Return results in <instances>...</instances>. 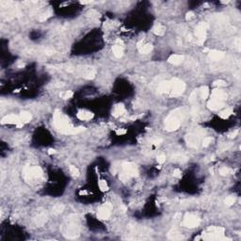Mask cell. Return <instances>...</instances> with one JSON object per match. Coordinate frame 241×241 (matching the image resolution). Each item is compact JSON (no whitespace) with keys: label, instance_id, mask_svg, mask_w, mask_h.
<instances>
[{"label":"cell","instance_id":"1","mask_svg":"<svg viewBox=\"0 0 241 241\" xmlns=\"http://www.w3.org/2000/svg\"><path fill=\"white\" fill-rule=\"evenodd\" d=\"M61 232L66 238L73 239L79 235L80 224L76 215L69 216L61 225Z\"/></svg>","mask_w":241,"mask_h":241},{"label":"cell","instance_id":"2","mask_svg":"<svg viewBox=\"0 0 241 241\" xmlns=\"http://www.w3.org/2000/svg\"><path fill=\"white\" fill-rule=\"evenodd\" d=\"M186 113L187 112L185 107L176 108L173 111H172L165 120V129L169 132L177 130L183 122Z\"/></svg>","mask_w":241,"mask_h":241},{"label":"cell","instance_id":"3","mask_svg":"<svg viewBox=\"0 0 241 241\" xmlns=\"http://www.w3.org/2000/svg\"><path fill=\"white\" fill-rule=\"evenodd\" d=\"M227 93L225 91L220 89H215L212 91L211 99L207 103V107L211 110H219L223 106L225 101L227 100Z\"/></svg>","mask_w":241,"mask_h":241},{"label":"cell","instance_id":"4","mask_svg":"<svg viewBox=\"0 0 241 241\" xmlns=\"http://www.w3.org/2000/svg\"><path fill=\"white\" fill-rule=\"evenodd\" d=\"M53 124L54 126L60 131L63 134L68 135L69 131L72 129V125L69 122V119L67 116H65L62 112H60L59 110H56L54 113V117H53Z\"/></svg>","mask_w":241,"mask_h":241},{"label":"cell","instance_id":"5","mask_svg":"<svg viewBox=\"0 0 241 241\" xmlns=\"http://www.w3.org/2000/svg\"><path fill=\"white\" fill-rule=\"evenodd\" d=\"M224 231L225 230L222 227L210 226L203 233L201 238L206 240H231L230 238L223 236Z\"/></svg>","mask_w":241,"mask_h":241},{"label":"cell","instance_id":"6","mask_svg":"<svg viewBox=\"0 0 241 241\" xmlns=\"http://www.w3.org/2000/svg\"><path fill=\"white\" fill-rule=\"evenodd\" d=\"M23 173L25 180L28 183L39 180L43 177V171L40 167H26Z\"/></svg>","mask_w":241,"mask_h":241},{"label":"cell","instance_id":"7","mask_svg":"<svg viewBox=\"0 0 241 241\" xmlns=\"http://www.w3.org/2000/svg\"><path fill=\"white\" fill-rule=\"evenodd\" d=\"M204 130L203 129H198L195 132L188 133L186 136V141L188 147L191 148H198L201 144V138L204 135Z\"/></svg>","mask_w":241,"mask_h":241},{"label":"cell","instance_id":"8","mask_svg":"<svg viewBox=\"0 0 241 241\" xmlns=\"http://www.w3.org/2000/svg\"><path fill=\"white\" fill-rule=\"evenodd\" d=\"M186 90V84L179 78H173L171 80V91L170 95L172 97H176L181 95Z\"/></svg>","mask_w":241,"mask_h":241},{"label":"cell","instance_id":"9","mask_svg":"<svg viewBox=\"0 0 241 241\" xmlns=\"http://www.w3.org/2000/svg\"><path fill=\"white\" fill-rule=\"evenodd\" d=\"M208 29V25L205 22L200 23L196 29H195V34L198 40V45H203L206 39V31Z\"/></svg>","mask_w":241,"mask_h":241},{"label":"cell","instance_id":"10","mask_svg":"<svg viewBox=\"0 0 241 241\" xmlns=\"http://www.w3.org/2000/svg\"><path fill=\"white\" fill-rule=\"evenodd\" d=\"M111 210H112V205L110 203H106L103 206H101L98 208L97 211V218L101 220H105L109 219L111 215Z\"/></svg>","mask_w":241,"mask_h":241},{"label":"cell","instance_id":"11","mask_svg":"<svg viewBox=\"0 0 241 241\" xmlns=\"http://www.w3.org/2000/svg\"><path fill=\"white\" fill-rule=\"evenodd\" d=\"M200 222H201L200 218L193 214H187L183 220L184 226H186L187 228H195V227L199 226Z\"/></svg>","mask_w":241,"mask_h":241},{"label":"cell","instance_id":"12","mask_svg":"<svg viewBox=\"0 0 241 241\" xmlns=\"http://www.w3.org/2000/svg\"><path fill=\"white\" fill-rule=\"evenodd\" d=\"M123 172L126 173L129 177H136L139 174V170L137 165L132 162H124L122 164Z\"/></svg>","mask_w":241,"mask_h":241},{"label":"cell","instance_id":"13","mask_svg":"<svg viewBox=\"0 0 241 241\" xmlns=\"http://www.w3.org/2000/svg\"><path fill=\"white\" fill-rule=\"evenodd\" d=\"M2 125H19V124H23L21 122V119L19 115H15V114H10L5 116L2 120H1Z\"/></svg>","mask_w":241,"mask_h":241},{"label":"cell","instance_id":"14","mask_svg":"<svg viewBox=\"0 0 241 241\" xmlns=\"http://www.w3.org/2000/svg\"><path fill=\"white\" fill-rule=\"evenodd\" d=\"M125 112H126V110H125V106L124 104H117L112 110V115L115 118H119V117H122Z\"/></svg>","mask_w":241,"mask_h":241},{"label":"cell","instance_id":"15","mask_svg":"<svg viewBox=\"0 0 241 241\" xmlns=\"http://www.w3.org/2000/svg\"><path fill=\"white\" fill-rule=\"evenodd\" d=\"M47 218H48V217H47L46 212L43 211V212H40V213L35 217L34 221H35L36 225H38V226H43V225H45V223L47 221Z\"/></svg>","mask_w":241,"mask_h":241},{"label":"cell","instance_id":"16","mask_svg":"<svg viewBox=\"0 0 241 241\" xmlns=\"http://www.w3.org/2000/svg\"><path fill=\"white\" fill-rule=\"evenodd\" d=\"M77 118L81 120H89L93 118L94 114L89 110H79L76 114Z\"/></svg>","mask_w":241,"mask_h":241},{"label":"cell","instance_id":"17","mask_svg":"<svg viewBox=\"0 0 241 241\" xmlns=\"http://www.w3.org/2000/svg\"><path fill=\"white\" fill-rule=\"evenodd\" d=\"M96 74V70L93 67H86L82 70V75L86 79H93Z\"/></svg>","mask_w":241,"mask_h":241},{"label":"cell","instance_id":"18","mask_svg":"<svg viewBox=\"0 0 241 241\" xmlns=\"http://www.w3.org/2000/svg\"><path fill=\"white\" fill-rule=\"evenodd\" d=\"M185 59V57L183 55H178V54H173L172 55L169 59H168V61L171 63V64H173V65H179L181 63H183Z\"/></svg>","mask_w":241,"mask_h":241},{"label":"cell","instance_id":"19","mask_svg":"<svg viewBox=\"0 0 241 241\" xmlns=\"http://www.w3.org/2000/svg\"><path fill=\"white\" fill-rule=\"evenodd\" d=\"M139 51L141 53V54H148L150 53L152 50H153V45L151 44H146V45H143L142 42H139L137 45Z\"/></svg>","mask_w":241,"mask_h":241},{"label":"cell","instance_id":"20","mask_svg":"<svg viewBox=\"0 0 241 241\" xmlns=\"http://www.w3.org/2000/svg\"><path fill=\"white\" fill-rule=\"evenodd\" d=\"M171 91V81H163L159 84L158 92L159 93H170Z\"/></svg>","mask_w":241,"mask_h":241},{"label":"cell","instance_id":"21","mask_svg":"<svg viewBox=\"0 0 241 241\" xmlns=\"http://www.w3.org/2000/svg\"><path fill=\"white\" fill-rule=\"evenodd\" d=\"M168 237L172 240H182L184 239V235L176 229H173V230H171L169 233H168Z\"/></svg>","mask_w":241,"mask_h":241},{"label":"cell","instance_id":"22","mask_svg":"<svg viewBox=\"0 0 241 241\" xmlns=\"http://www.w3.org/2000/svg\"><path fill=\"white\" fill-rule=\"evenodd\" d=\"M208 53H209V58L212 60H220L222 58H224V56H225L224 52L218 51V50H212V51H209Z\"/></svg>","mask_w":241,"mask_h":241},{"label":"cell","instance_id":"23","mask_svg":"<svg viewBox=\"0 0 241 241\" xmlns=\"http://www.w3.org/2000/svg\"><path fill=\"white\" fill-rule=\"evenodd\" d=\"M209 93H210V92H209V88L207 86L202 87L198 92V95L200 96V98H202L203 100H206V98H208Z\"/></svg>","mask_w":241,"mask_h":241},{"label":"cell","instance_id":"24","mask_svg":"<svg viewBox=\"0 0 241 241\" xmlns=\"http://www.w3.org/2000/svg\"><path fill=\"white\" fill-rule=\"evenodd\" d=\"M112 51H113V54L116 58L120 59L122 58L123 55H124V47L122 45H115L112 48Z\"/></svg>","mask_w":241,"mask_h":241},{"label":"cell","instance_id":"25","mask_svg":"<svg viewBox=\"0 0 241 241\" xmlns=\"http://www.w3.org/2000/svg\"><path fill=\"white\" fill-rule=\"evenodd\" d=\"M19 116H20V119H21V122L23 124L29 123L31 120V119H32V115L27 111H22Z\"/></svg>","mask_w":241,"mask_h":241},{"label":"cell","instance_id":"26","mask_svg":"<svg viewBox=\"0 0 241 241\" xmlns=\"http://www.w3.org/2000/svg\"><path fill=\"white\" fill-rule=\"evenodd\" d=\"M153 31H154V33L155 35H157V36H162V35H164V33H165V27H164L162 25H156V26L154 27Z\"/></svg>","mask_w":241,"mask_h":241},{"label":"cell","instance_id":"27","mask_svg":"<svg viewBox=\"0 0 241 241\" xmlns=\"http://www.w3.org/2000/svg\"><path fill=\"white\" fill-rule=\"evenodd\" d=\"M172 160L175 162H186L187 160V157L185 156L184 154H173L172 156Z\"/></svg>","mask_w":241,"mask_h":241},{"label":"cell","instance_id":"28","mask_svg":"<svg viewBox=\"0 0 241 241\" xmlns=\"http://www.w3.org/2000/svg\"><path fill=\"white\" fill-rule=\"evenodd\" d=\"M64 208H65V206L62 204H58V205L54 206L52 211H53V213L55 215H59V214H61L64 211Z\"/></svg>","mask_w":241,"mask_h":241},{"label":"cell","instance_id":"29","mask_svg":"<svg viewBox=\"0 0 241 241\" xmlns=\"http://www.w3.org/2000/svg\"><path fill=\"white\" fill-rule=\"evenodd\" d=\"M69 171H70L71 175H72L73 177H74V178L78 177L79 174H80L79 170H78L75 166H73V165H70V166H69Z\"/></svg>","mask_w":241,"mask_h":241},{"label":"cell","instance_id":"30","mask_svg":"<svg viewBox=\"0 0 241 241\" xmlns=\"http://www.w3.org/2000/svg\"><path fill=\"white\" fill-rule=\"evenodd\" d=\"M233 114V108H226L225 110H223V111H221L220 113V116L222 118V119H228L231 115Z\"/></svg>","mask_w":241,"mask_h":241},{"label":"cell","instance_id":"31","mask_svg":"<svg viewBox=\"0 0 241 241\" xmlns=\"http://www.w3.org/2000/svg\"><path fill=\"white\" fill-rule=\"evenodd\" d=\"M98 186H99L100 190L103 191V192H106V191L108 190V186H107V183H106V180H100L98 182Z\"/></svg>","mask_w":241,"mask_h":241},{"label":"cell","instance_id":"32","mask_svg":"<svg viewBox=\"0 0 241 241\" xmlns=\"http://www.w3.org/2000/svg\"><path fill=\"white\" fill-rule=\"evenodd\" d=\"M73 95V92L72 91H68V92H61V93L59 94V96H60L61 98L65 99V100L72 98Z\"/></svg>","mask_w":241,"mask_h":241},{"label":"cell","instance_id":"33","mask_svg":"<svg viewBox=\"0 0 241 241\" xmlns=\"http://www.w3.org/2000/svg\"><path fill=\"white\" fill-rule=\"evenodd\" d=\"M220 174L221 175V176H226V175H228L229 173H231L232 172V171L229 169V168H226V167H222V168H220Z\"/></svg>","mask_w":241,"mask_h":241},{"label":"cell","instance_id":"34","mask_svg":"<svg viewBox=\"0 0 241 241\" xmlns=\"http://www.w3.org/2000/svg\"><path fill=\"white\" fill-rule=\"evenodd\" d=\"M234 198L233 197V196H228L226 199H225V204H226V206H233L234 204Z\"/></svg>","mask_w":241,"mask_h":241},{"label":"cell","instance_id":"35","mask_svg":"<svg viewBox=\"0 0 241 241\" xmlns=\"http://www.w3.org/2000/svg\"><path fill=\"white\" fill-rule=\"evenodd\" d=\"M212 141H213V139H212V138H210V137H206V138H204V139H203V141H202V144H203L204 147H207Z\"/></svg>","mask_w":241,"mask_h":241},{"label":"cell","instance_id":"36","mask_svg":"<svg viewBox=\"0 0 241 241\" xmlns=\"http://www.w3.org/2000/svg\"><path fill=\"white\" fill-rule=\"evenodd\" d=\"M130 178H131V177H129V176H128L126 173H125V172L120 173V180L122 181V182H127Z\"/></svg>","mask_w":241,"mask_h":241},{"label":"cell","instance_id":"37","mask_svg":"<svg viewBox=\"0 0 241 241\" xmlns=\"http://www.w3.org/2000/svg\"><path fill=\"white\" fill-rule=\"evenodd\" d=\"M156 158H157V162H158L159 164H163V163L165 162V160H166V157H165L164 154H160V155H158Z\"/></svg>","mask_w":241,"mask_h":241},{"label":"cell","instance_id":"38","mask_svg":"<svg viewBox=\"0 0 241 241\" xmlns=\"http://www.w3.org/2000/svg\"><path fill=\"white\" fill-rule=\"evenodd\" d=\"M172 175H173V177H175V178H181V176H182V172H181L179 169H175V170L173 171Z\"/></svg>","mask_w":241,"mask_h":241},{"label":"cell","instance_id":"39","mask_svg":"<svg viewBox=\"0 0 241 241\" xmlns=\"http://www.w3.org/2000/svg\"><path fill=\"white\" fill-rule=\"evenodd\" d=\"M214 84H215L216 86H218L219 88H220V87H225V86H226V82L223 81V80H217V81L214 82Z\"/></svg>","mask_w":241,"mask_h":241},{"label":"cell","instance_id":"40","mask_svg":"<svg viewBox=\"0 0 241 241\" xmlns=\"http://www.w3.org/2000/svg\"><path fill=\"white\" fill-rule=\"evenodd\" d=\"M192 18H194V13L192 12H188L186 15V19L187 20H191Z\"/></svg>","mask_w":241,"mask_h":241},{"label":"cell","instance_id":"41","mask_svg":"<svg viewBox=\"0 0 241 241\" xmlns=\"http://www.w3.org/2000/svg\"><path fill=\"white\" fill-rule=\"evenodd\" d=\"M237 135H238V130H234V132H232L231 134H229L228 138H229V139H234V138H235Z\"/></svg>","mask_w":241,"mask_h":241},{"label":"cell","instance_id":"42","mask_svg":"<svg viewBox=\"0 0 241 241\" xmlns=\"http://www.w3.org/2000/svg\"><path fill=\"white\" fill-rule=\"evenodd\" d=\"M118 170H119V167H118L116 164H114V165L112 166V168H111V172H112V174H116L117 172H118Z\"/></svg>","mask_w":241,"mask_h":241},{"label":"cell","instance_id":"43","mask_svg":"<svg viewBox=\"0 0 241 241\" xmlns=\"http://www.w3.org/2000/svg\"><path fill=\"white\" fill-rule=\"evenodd\" d=\"M116 134L117 135H125V134H126V130L125 129H122V128H120V129H118L117 131H116Z\"/></svg>","mask_w":241,"mask_h":241},{"label":"cell","instance_id":"44","mask_svg":"<svg viewBox=\"0 0 241 241\" xmlns=\"http://www.w3.org/2000/svg\"><path fill=\"white\" fill-rule=\"evenodd\" d=\"M162 142V139H155V140H154L153 141V143L154 144V145H158V144H160Z\"/></svg>","mask_w":241,"mask_h":241},{"label":"cell","instance_id":"45","mask_svg":"<svg viewBox=\"0 0 241 241\" xmlns=\"http://www.w3.org/2000/svg\"><path fill=\"white\" fill-rule=\"evenodd\" d=\"M48 154H56V151L54 149H49L48 150Z\"/></svg>","mask_w":241,"mask_h":241},{"label":"cell","instance_id":"46","mask_svg":"<svg viewBox=\"0 0 241 241\" xmlns=\"http://www.w3.org/2000/svg\"><path fill=\"white\" fill-rule=\"evenodd\" d=\"M229 2H230V1H222L221 3H222V4H227V3H229Z\"/></svg>","mask_w":241,"mask_h":241}]
</instances>
